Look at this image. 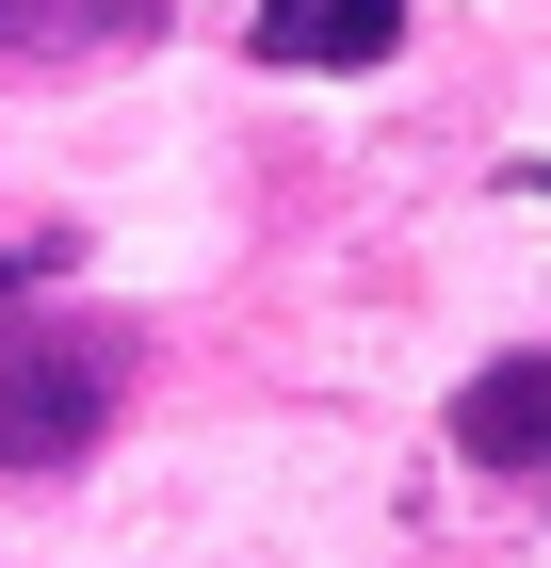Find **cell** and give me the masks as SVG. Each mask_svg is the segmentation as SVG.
Masks as SVG:
<instances>
[{"label": "cell", "mask_w": 551, "mask_h": 568, "mask_svg": "<svg viewBox=\"0 0 551 568\" xmlns=\"http://www.w3.org/2000/svg\"><path fill=\"white\" fill-rule=\"evenodd\" d=\"M130 390L114 325H0V471H65Z\"/></svg>", "instance_id": "1"}, {"label": "cell", "mask_w": 551, "mask_h": 568, "mask_svg": "<svg viewBox=\"0 0 551 568\" xmlns=\"http://www.w3.org/2000/svg\"><path fill=\"white\" fill-rule=\"evenodd\" d=\"M455 455L470 471H551V342H519L503 374L455 390Z\"/></svg>", "instance_id": "2"}, {"label": "cell", "mask_w": 551, "mask_h": 568, "mask_svg": "<svg viewBox=\"0 0 551 568\" xmlns=\"http://www.w3.org/2000/svg\"><path fill=\"white\" fill-rule=\"evenodd\" d=\"M244 49L259 65H389L406 49V0H259Z\"/></svg>", "instance_id": "3"}, {"label": "cell", "mask_w": 551, "mask_h": 568, "mask_svg": "<svg viewBox=\"0 0 551 568\" xmlns=\"http://www.w3.org/2000/svg\"><path fill=\"white\" fill-rule=\"evenodd\" d=\"M146 33H163V0H0V65H98Z\"/></svg>", "instance_id": "4"}, {"label": "cell", "mask_w": 551, "mask_h": 568, "mask_svg": "<svg viewBox=\"0 0 551 568\" xmlns=\"http://www.w3.org/2000/svg\"><path fill=\"white\" fill-rule=\"evenodd\" d=\"M65 276V244H0V325H17V293H49Z\"/></svg>", "instance_id": "5"}, {"label": "cell", "mask_w": 551, "mask_h": 568, "mask_svg": "<svg viewBox=\"0 0 551 568\" xmlns=\"http://www.w3.org/2000/svg\"><path fill=\"white\" fill-rule=\"evenodd\" d=\"M519 195H551V163H519Z\"/></svg>", "instance_id": "6"}]
</instances>
